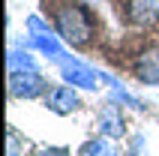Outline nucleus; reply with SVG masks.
Instances as JSON below:
<instances>
[{
	"mask_svg": "<svg viewBox=\"0 0 159 156\" xmlns=\"http://www.w3.org/2000/svg\"><path fill=\"white\" fill-rule=\"evenodd\" d=\"M54 30L66 45L72 48H87L96 39V18L87 9V3L66 0L54 6Z\"/></svg>",
	"mask_w": 159,
	"mask_h": 156,
	"instance_id": "nucleus-1",
	"label": "nucleus"
},
{
	"mask_svg": "<svg viewBox=\"0 0 159 156\" xmlns=\"http://www.w3.org/2000/svg\"><path fill=\"white\" fill-rule=\"evenodd\" d=\"M6 90L12 99L30 102V99H39V96L48 93V81H45L42 72H9Z\"/></svg>",
	"mask_w": 159,
	"mask_h": 156,
	"instance_id": "nucleus-2",
	"label": "nucleus"
},
{
	"mask_svg": "<svg viewBox=\"0 0 159 156\" xmlns=\"http://www.w3.org/2000/svg\"><path fill=\"white\" fill-rule=\"evenodd\" d=\"M78 3H87V6H90V3H99V0H78Z\"/></svg>",
	"mask_w": 159,
	"mask_h": 156,
	"instance_id": "nucleus-15",
	"label": "nucleus"
},
{
	"mask_svg": "<svg viewBox=\"0 0 159 156\" xmlns=\"http://www.w3.org/2000/svg\"><path fill=\"white\" fill-rule=\"evenodd\" d=\"M123 15L132 27L150 30L159 24V3L156 0H126L123 3Z\"/></svg>",
	"mask_w": 159,
	"mask_h": 156,
	"instance_id": "nucleus-4",
	"label": "nucleus"
},
{
	"mask_svg": "<svg viewBox=\"0 0 159 156\" xmlns=\"http://www.w3.org/2000/svg\"><path fill=\"white\" fill-rule=\"evenodd\" d=\"M60 78L66 81V84L78 87V90H99V69H93V66H87V63H81L78 57H63L60 63Z\"/></svg>",
	"mask_w": 159,
	"mask_h": 156,
	"instance_id": "nucleus-3",
	"label": "nucleus"
},
{
	"mask_svg": "<svg viewBox=\"0 0 159 156\" xmlns=\"http://www.w3.org/2000/svg\"><path fill=\"white\" fill-rule=\"evenodd\" d=\"M36 156H72V150H66V147H39Z\"/></svg>",
	"mask_w": 159,
	"mask_h": 156,
	"instance_id": "nucleus-14",
	"label": "nucleus"
},
{
	"mask_svg": "<svg viewBox=\"0 0 159 156\" xmlns=\"http://www.w3.org/2000/svg\"><path fill=\"white\" fill-rule=\"evenodd\" d=\"M132 72L141 84L159 87V45H147L138 57L132 60Z\"/></svg>",
	"mask_w": 159,
	"mask_h": 156,
	"instance_id": "nucleus-6",
	"label": "nucleus"
},
{
	"mask_svg": "<svg viewBox=\"0 0 159 156\" xmlns=\"http://www.w3.org/2000/svg\"><path fill=\"white\" fill-rule=\"evenodd\" d=\"M99 132L105 135V138H123L126 135V123H123V111H120V102L114 99H108L102 108H99Z\"/></svg>",
	"mask_w": 159,
	"mask_h": 156,
	"instance_id": "nucleus-7",
	"label": "nucleus"
},
{
	"mask_svg": "<svg viewBox=\"0 0 159 156\" xmlns=\"http://www.w3.org/2000/svg\"><path fill=\"white\" fill-rule=\"evenodd\" d=\"M111 99H114V102H120V105H129V108H135V111H141V102H138L132 93H126L120 81H117V84H111Z\"/></svg>",
	"mask_w": 159,
	"mask_h": 156,
	"instance_id": "nucleus-12",
	"label": "nucleus"
},
{
	"mask_svg": "<svg viewBox=\"0 0 159 156\" xmlns=\"http://www.w3.org/2000/svg\"><path fill=\"white\" fill-rule=\"evenodd\" d=\"M24 27H27V33H30V36H42V33H57V30H54V24H48V21H45V18H39V15H27Z\"/></svg>",
	"mask_w": 159,
	"mask_h": 156,
	"instance_id": "nucleus-11",
	"label": "nucleus"
},
{
	"mask_svg": "<svg viewBox=\"0 0 159 156\" xmlns=\"http://www.w3.org/2000/svg\"><path fill=\"white\" fill-rule=\"evenodd\" d=\"M132 156H147V141H144V135H132Z\"/></svg>",
	"mask_w": 159,
	"mask_h": 156,
	"instance_id": "nucleus-13",
	"label": "nucleus"
},
{
	"mask_svg": "<svg viewBox=\"0 0 159 156\" xmlns=\"http://www.w3.org/2000/svg\"><path fill=\"white\" fill-rule=\"evenodd\" d=\"M24 45V42H21ZM27 48L36 54H42V57H48L51 63H60L63 57H69V54L63 51L60 45V36L57 33H42V36H27Z\"/></svg>",
	"mask_w": 159,
	"mask_h": 156,
	"instance_id": "nucleus-8",
	"label": "nucleus"
},
{
	"mask_svg": "<svg viewBox=\"0 0 159 156\" xmlns=\"http://www.w3.org/2000/svg\"><path fill=\"white\" fill-rule=\"evenodd\" d=\"M9 156H18V153H15V150H12V153H9Z\"/></svg>",
	"mask_w": 159,
	"mask_h": 156,
	"instance_id": "nucleus-16",
	"label": "nucleus"
},
{
	"mask_svg": "<svg viewBox=\"0 0 159 156\" xmlns=\"http://www.w3.org/2000/svg\"><path fill=\"white\" fill-rule=\"evenodd\" d=\"M6 69L9 72H39V60L33 57V51L27 45H18V48H9Z\"/></svg>",
	"mask_w": 159,
	"mask_h": 156,
	"instance_id": "nucleus-9",
	"label": "nucleus"
},
{
	"mask_svg": "<svg viewBox=\"0 0 159 156\" xmlns=\"http://www.w3.org/2000/svg\"><path fill=\"white\" fill-rule=\"evenodd\" d=\"M75 90H78V87H72V84L48 87V93L42 96V99H45V108L54 111V114H72V111H78V108H81V99H78Z\"/></svg>",
	"mask_w": 159,
	"mask_h": 156,
	"instance_id": "nucleus-5",
	"label": "nucleus"
},
{
	"mask_svg": "<svg viewBox=\"0 0 159 156\" xmlns=\"http://www.w3.org/2000/svg\"><path fill=\"white\" fill-rule=\"evenodd\" d=\"M78 156H117V147L111 144V138H90V141H84L81 144V150H78Z\"/></svg>",
	"mask_w": 159,
	"mask_h": 156,
	"instance_id": "nucleus-10",
	"label": "nucleus"
}]
</instances>
